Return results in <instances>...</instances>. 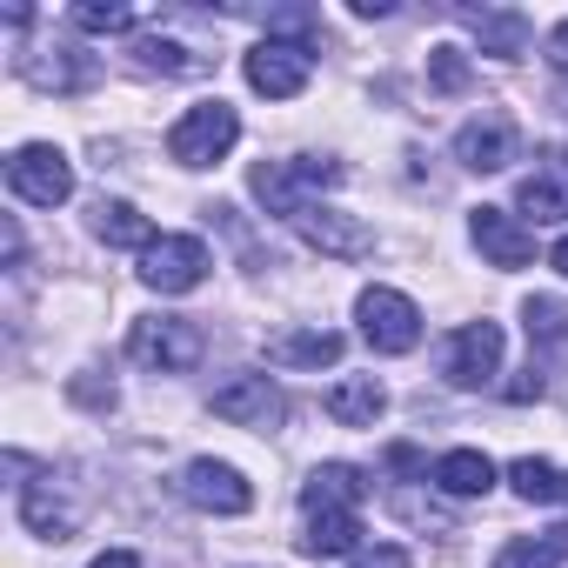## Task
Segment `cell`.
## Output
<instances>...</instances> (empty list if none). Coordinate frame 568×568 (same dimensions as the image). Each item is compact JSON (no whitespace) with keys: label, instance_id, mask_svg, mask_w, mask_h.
Returning <instances> with one entry per match:
<instances>
[{"label":"cell","instance_id":"obj_1","mask_svg":"<svg viewBox=\"0 0 568 568\" xmlns=\"http://www.w3.org/2000/svg\"><path fill=\"white\" fill-rule=\"evenodd\" d=\"M335 181H342V168H335V161H322V154L261 161V168L247 174V187L261 194V207H267V214H281V221H302V214L315 207V194H322V187H335Z\"/></svg>","mask_w":568,"mask_h":568},{"label":"cell","instance_id":"obj_2","mask_svg":"<svg viewBox=\"0 0 568 568\" xmlns=\"http://www.w3.org/2000/svg\"><path fill=\"white\" fill-rule=\"evenodd\" d=\"M201 328L187 322V315H141L134 328H128V355L141 362V368H154V375H187L194 362H201Z\"/></svg>","mask_w":568,"mask_h":568},{"label":"cell","instance_id":"obj_3","mask_svg":"<svg viewBox=\"0 0 568 568\" xmlns=\"http://www.w3.org/2000/svg\"><path fill=\"white\" fill-rule=\"evenodd\" d=\"M234 141H241V114H234L227 101H201V108H187V114L174 121L168 154H174L181 168H214Z\"/></svg>","mask_w":568,"mask_h":568},{"label":"cell","instance_id":"obj_4","mask_svg":"<svg viewBox=\"0 0 568 568\" xmlns=\"http://www.w3.org/2000/svg\"><path fill=\"white\" fill-rule=\"evenodd\" d=\"M8 187H14V201H28V207H61V201L74 194V168H68L61 148L28 141V148L8 154Z\"/></svg>","mask_w":568,"mask_h":568},{"label":"cell","instance_id":"obj_5","mask_svg":"<svg viewBox=\"0 0 568 568\" xmlns=\"http://www.w3.org/2000/svg\"><path fill=\"white\" fill-rule=\"evenodd\" d=\"M355 315H362V342H368L375 355H408V348L422 342V308H415L402 288H362Z\"/></svg>","mask_w":568,"mask_h":568},{"label":"cell","instance_id":"obj_6","mask_svg":"<svg viewBox=\"0 0 568 568\" xmlns=\"http://www.w3.org/2000/svg\"><path fill=\"white\" fill-rule=\"evenodd\" d=\"M241 74H247V88L267 94V101H295V94L308 88V74H315V48H308V41H261V48H247Z\"/></svg>","mask_w":568,"mask_h":568},{"label":"cell","instance_id":"obj_7","mask_svg":"<svg viewBox=\"0 0 568 568\" xmlns=\"http://www.w3.org/2000/svg\"><path fill=\"white\" fill-rule=\"evenodd\" d=\"M141 281L154 295H187L207 281V241L201 234H161L148 254H141Z\"/></svg>","mask_w":568,"mask_h":568},{"label":"cell","instance_id":"obj_8","mask_svg":"<svg viewBox=\"0 0 568 568\" xmlns=\"http://www.w3.org/2000/svg\"><path fill=\"white\" fill-rule=\"evenodd\" d=\"M315 254H328V261H362V254H375V227L368 221H355V214H342V207H308L302 221H288Z\"/></svg>","mask_w":568,"mask_h":568},{"label":"cell","instance_id":"obj_9","mask_svg":"<svg viewBox=\"0 0 568 568\" xmlns=\"http://www.w3.org/2000/svg\"><path fill=\"white\" fill-rule=\"evenodd\" d=\"M495 368H501V328H495V322H468V328L448 335L442 375H448L455 388H488Z\"/></svg>","mask_w":568,"mask_h":568},{"label":"cell","instance_id":"obj_10","mask_svg":"<svg viewBox=\"0 0 568 568\" xmlns=\"http://www.w3.org/2000/svg\"><path fill=\"white\" fill-rule=\"evenodd\" d=\"M515 141H521L515 121L488 108V114H475V121L455 128V161H462L468 174H501V168L515 161Z\"/></svg>","mask_w":568,"mask_h":568},{"label":"cell","instance_id":"obj_11","mask_svg":"<svg viewBox=\"0 0 568 568\" xmlns=\"http://www.w3.org/2000/svg\"><path fill=\"white\" fill-rule=\"evenodd\" d=\"M181 495H187L194 508H207V515H247V508H254V488L241 481V468L207 462V455L181 468Z\"/></svg>","mask_w":568,"mask_h":568},{"label":"cell","instance_id":"obj_12","mask_svg":"<svg viewBox=\"0 0 568 568\" xmlns=\"http://www.w3.org/2000/svg\"><path fill=\"white\" fill-rule=\"evenodd\" d=\"M515 207H521L528 221H568V148L535 154V174H521Z\"/></svg>","mask_w":568,"mask_h":568},{"label":"cell","instance_id":"obj_13","mask_svg":"<svg viewBox=\"0 0 568 568\" xmlns=\"http://www.w3.org/2000/svg\"><path fill=\"white\" fill-rule=\"evenodd\" d=\"M468 234H475V247H481L495 267H528V261H535V227H521L508 207H475V214H468Z\"/></svg>","mask_w":568,"mask_h":568},{"label":"cell","instance_id":"obj_14","mask_svg":"<svg viewBox=\"0 0 568 568\" xmlns=\"http://www.w3.org/2000/svg\"><path fill=\"white\" fill-rule=\"evenodd\" d=\"M455 21H462V28H475L481 54H495V61H521V54H528V41H535L528 14H515V8H455Z\"/></svg>","mask_w":568,"mask_h":568},{"label":"cell","instance_id":"obj_15","mask_svg":"<svg viewBox=\"0 0 568 568\" xmlns=\"http://www.w3.org/2000/svg\"><path fill=\"white\" fill-rule=\"evenodd\" d=\"M214 415L234 428H267V422H281V388L267 375H234L227 388H214Z\"/></svg>","mask_w":568,"mask_h":568},{"label":"cell","instance_id":"obj_16","mask_svg":"<svg viewBox=\"0 0 568 568\" xmlns=\"http://www.w3.org/2000/svg\"><path fill=\"white\" fill-rule=\"evenodd\" d=\"M21 521H28L34 535H48V541H68V535H74L81 508L54 495V468H48L41 481H21Z\"/></svg>","mask_w":568,"mask_h":568},{"label":"cell","instance_id":"obj_17","mask_svg":"<svg viewBox=\"0 0 568 568\" xmlns=\"http://www.w3.org/2000/svg\"><path fill=\"white\" fill-rule=\"evenodd\" d=\"M521 322H528V348H535V375H548L561 355H568V302H555V295H535L528 308H521Z\"/></svg>","mask_w":568,"mask_h":568},{"label":"cell","instance_id":"obj_18","mask_svg":"<svg viewBox=\"0 0 568 568\" xmlns=\"http://www.w3.org/2000/svg\"><path fill=\"white\" fill-rule=\"evenodd\" d=\"M342 428H375L382 422V408H388V388L375 382V375H348V382H335L328 388V402H322Z\"/></svg>","mask_w":568,"mask_h":568},{"label":"cell","instance_id":"obj_19","mask_svg":"<svg viewBox=\"0 0 568 568\" xmlns=\"http://www.w3.org/2000/svg\"><path fill=\"white\" fill-rule=\"evenodd\" d=\"M368 501V481H362V468H348V462H322L308 481H302V508L315 515V508H362Z\"/></svg>","mask_w":568,"mask_h":568},{"label":"cell","instance_id":"obj_20","mask_svg":"<svg viewBox=\"0 0 568 568\" xmlns=\"http://www.w3.org/2000/svg\"><path fill=\"white\" fill-rule=\"evenodd\" d=\"M21 74L34 88H54V94H81L94 81V61H81L74 48H41V54H21Z\"/></svg>","mask_w":568,"mask_h":568},{"label":"cell","instance_id":"obj_21","mask_svg":"<svg viewBox=\"0 0 568 568\" xmlns=\"http://www.w3.org/2000/svg\"><path fill=\"white\" fill-rule=\"evenodd\" d=\"M435 488L455 495V501H475V495L495 488V462H488L481 448H448V455L435 462Z\"/></svg>","mask_w":568,"mask_h":568},{"label":"cell","instance_id":"obj_22","mask_svg":"<svg viewBox=\"0 0 568 568\" xmlns=\"http://www.w3.org/2000/svg\"><path fill=\"white\" fill-rule=\"evenodd\" d=\"M94 234L108 241V247H154L161 234H154V221L134 207V201H94Z\"/></svg>","mask_w":568,"mask_h":568},{"label":"cell","instance_id":"obj_23","mask_svg":"<svg viewBox=\"0 0 568 568\" xmlns=\"http://www.w3.org/2000/svg\"><path fill=\"white\" fill-rule=\"evenodd\" d=\"M362 541V508H315L302 528V555H348Z\"/></svg>","mask_w":568,"mask_h":568},{"label":"cell","instance_id":"obj_24","mask_svg":"<svg viewBox=\"0 0 568 568\" xmlns=\"http://www.w3.org/2000/svg\"><path fill=\"white\" fill-rule=\"evenodd\" d=\"M267 355L288 362V368H328V362H342V335L335 328H302V335H281Z\"/></svg>","mask_w":568,"mask_h":568},{"label":"cell","instance_id":"obj_25","mask_svg":"<svg viewBox=\"0 0 568 568\" xmlns=\"http://www.w3.org/2000/svg\"><path fill=\"white\" fill-rule=\"evenodd\" d=\"M508 481H515V495H521V501H561V468H555V462H541V455L508 462Z\"/></svg>","mask_w":568,"mask_h":568},{"label":"cell","instance_id":"obj_26","mask_svg":"<svg viewBox=\"0 0 568 568\" xmlns=\"http://www.w3.org/2000/svg\"><path fill=\"white\" fill-rule=\"evenodd\" d=\"M74 28H81V34H128V28H134V8H121V0H81V8H74Z\"/></svg>","mask_w":568,"mask_h":568},{"label":"cell","instance_id":"obj_27","mask_svg":"<svg viewBox=\"0 0 568 568\" xmlns=\"http://www.w3.org/2000/svg\"><path fill=\"white\" fill-rule=\"evenodd\" d=\"M134 54H141V68H161V74H194V68H201V61H194L181 41H161V34L134 41Z\"/></svg>","mask_w":568,"mask_h":568},{"label":"cell","instance_id":"obj_28","mask_svg":"<svg viewBox=\"0 0 568 568\" xmlns=\"http://www.w3.org/2000/svg\"><path fill=\"white\" fill-rule=\"evenodd\" d=\"M428 88L435 94H462L468 88V54L462 48H435L428 54Z\"/></svg>","mask_w":568,"mask_h":568},{"label":"cell","instance_id":"obj_29","mask_svg":"<svg viewBox=\"0 0 568 568\" xmlns=\"http://www.w3.org/2000/svg\"><path fill=\"white\" fill-rule=\"evenodd\" d=\"M495 568H555V541H508Z\"/></svg>","mask_w":568,"mask_h":568},{"label":"cell","instance_id":"obj_30","mask_svg":"<svg viewBox=\"0 0 568 568\" xmlns=\"http://www.w3.org/2000/svg\"><path fill=\"white\" fill-rule=\"evenodd\" d=\"M348 568H415V561H408V548H395V541H382V548H362V555H355Z\"/></svg>","mask_w":568,"mask_h":568},{"label":"cell","instance_id":"obj_31","mask_svg":"<svg viewBox=\"0 0 568 568\" xmlns=\"http://www.w3.org/2000/svg\"><path fill=\"white\" fill-rule=\"evenodd\" d=\"M274 28H281V34H315V14H308V8H274V14H267V34H274Z\"/></svg>","mask_w":568,"mask_h":568},{"label":"cell","instance_id":"obj_32","mask_svg":"<svg viewBox=\"0 0 568 568\" xmlns=\"http://www.w3.org/2000/svg\"><path fill=\"white\" fill-rule=\"evenodd\" d=\"M74 402H88V408H114V388H101V382H74Z\"/></svg>","mask_w":568,"mask_h":568},{"label":"cell","instance_id":"obj_33","mask_svg":"<svg viewBox=\"0 0 568 568\" xmlns=\"http://www.w3.org/2000/svg\"><path fill=\"white\" fill-rule=\"evenodd\" d=\"M88 568H141V555H128V548H108V555H94Z\"/></svg>","mask_w":568,"mask_h":568},{"label":"cell","instance_id":"obj_34","mask_svg":"<svg viewBox=\"0 0 568 568\" xmlns=\"http://www.w3.org/2000/svg\"><path fill=\"white\" fill-rule=\"evenodd\" d=\"M548 61H555V68H561V74H568V21H561V28H555V34H548Z\"/></svg>","mask_w":568,"mask_h":568},{"label":"cell","instance_id":"obj_35","mask_svg":"<svg viewBox=\"0 0 568 568\" xmlns=\"http://www.w3.org/2000/svg\"><path fill=\"white\" fill-rule=\"evenodd\" d=\"M355 14H362V21H388V14H395V0H355Z\"/></svg>","mask_w":568,"mask_h":568},{"label":"cell","instance_id":"obj_36","mask_svg":"<svg viewBox=\"0 0 568 568\" xmlns=\"http://www.w3.org/2000/svg\"><path fill=\"white\" fill-rule=\"evenodd\" d=\"M548 261H555V274H568V241H555V254H548Z\"/></svg>","mask_w":568,"mask_h":568}]
</instances>
